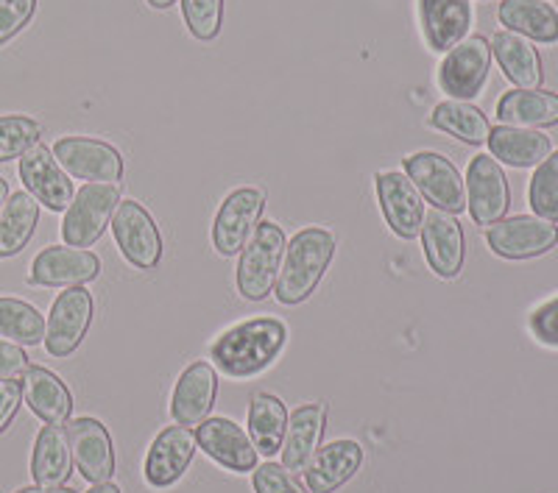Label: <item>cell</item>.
Segmentation results:
<instances>
[{"label": "cell", "instance_id": "cell-1", "mask_svg": "<svg viewBox=\"0 0 558 493\" xmlns=\"http://www.w3.org/2000/svg\"><path fill=\"white\" fill-rule=\"evenodd\" d=\"M288 343V326L277 318H252L227 329L209 355L227 377H257L266 371Z\"/></svg>", "mask_w": 558, "mask_h": 493}, {"label": "cell", "instance_id": "cell-2", "mask_svg": "<svg viewBox=\"0 0 558 493\" xmlns=\"http://www.w3.org/2000/svg\"><path fill=\"white\" fill-rule=\"evenodd\" d=\"M336 254V237L322 226L302 229L286 248L277 279L279 304H302L313 296Z\"/></svg>", "mask_w": 558, "mask_h": 493}, {"label": "cell", "instance_id": "cell-3", "mask_svg": "<svg viewBox=\"0 0 558 493\" xmlns=\"http://www.w3.org/2000/svg\"><path fill=\"white\" fill-rule=\"evenodd\" d=\"M286 232L271 221H260L238 260V293L246 301H263L277 287L286 260Z\"/></svg>", "mask_w": 558, "mask_h": 493}, {"label": "cell", "instance_id": "cell-4", "mask_svg": "<svg viewBox=\"0 0 558 493\" xmlns=\"http://www.w3.org/2000/svg\"><path fill=\"white\" fill-rule=\"evenodd\" d=\"M121 204L118 184H87L73 196L62 221V241L70 248H89L101 241L104 229Z\"/></svg>", "mask_w": 558, "mask_h": 493}, {"label": "cell", "instance_id": "cell-5", "mask_svg": "<svg viewBox=\"0 0 558 493\" xmlns=\"http://www.w3.org/2000/svg\"><path fill=\"white\" fill-rule=\"evenodd\" d=\"M405 176L416 184L422 198L433 204V209L441 212H463L466 209V184L456 164L441 153L418 151L405 159Z\"/></svg>", "mask_w": 558, "mask_h": 493}, {"label": "cell", "instance_id": "cell-6", "mask_svg": "<svg viewBox=\"0 0 558 493\" xmlns=\"http://www.w3.org/2000/svg\"><path fill=\"white\" fill-rule=\"evenodd\" d=\"M112 234L123 260L132 262L140 271H154L162 260V237H159L157 221L140 201L126 198L118 204L112 215Z\"/></svg>", "mask_w": 558, "mask_h": 493}, {"label": "cell", "instance_id": "cell-7", "mask_svg": "<svg viewBox=\"0 0 558 493\" xmlns=\"http://www.w3.org/2000/svg\"><path fill=\"white\" fill-rule=\"evenodd\" d=\"M488 67H492V45L481 34H472V37H463L456 48H450L447 59L438 67V84L452 101H470V98L481 96Z\"/></svg>", "mask_w": 558, "mask_h": 493}, {"label": "cell", "instance_id": "cell-8", "mask_svg": "<svg viewBox=\"0 0 558 493\" xmlns=\"http://www.w3.org/2000/svg\"><path fill=\"white\" fill-rule=\"evenodd\" d=\"M486 243L502 260H531L556 248L558 226L536 215L506 218L486 229Z\"/></svg>", "mask_w": 558, "mask_h": 493}, {"label": "cell", "instance_id": "cell-9", "mask_svg": "<svg viewBox=\"0 0 558 493\" xmlns=\"http://www.w3.org/2000/svg\"><path fill=\"white\" fill-rule=\"evenodd\" d=\"M463 184H466V209L477 226H492L506 218L511 207V187H508L506 171L492 153L472 159Z\"/></svg>", "mask_w": 558, "mask_h": 493}, {"label": "cell", "instance_id": "cell-10", "mask_svg": "<svg viewBox=\"0 0 558 493\" xmlns=\"http://www.w3.org/2000/svg\"><path fill=\"white\" fill-rule=\"evenodd\" d=\"M263 209H266V193L257 187H241L229 193L213 223V246L221 257H238L243 251L260 223Z\"/></svg>", "mask_w": 558, "mask_h": 493}, {"label": "cell", "instance_id": "cell-11", "mask_svg": "<svg viewBox=\"0 0 558 493\" xmlns=\"http://www.w3.org/2000/svg\"><path fill=\"white\" fill-rule=\"evenodd\" d=\"M93 323V296L84 285L68 287L53 301L48 326H45V348L51 357H70L87 337Z\"/></svg>", "mask_w": 558, "mask_h": 493}, {"label": "cell", "instance_id": "cell-12", "mask_svg": "<svg viewBox=\"0 0 558 493\" xmlns=\"http://www.w3.org/2000/svg\"><path fill=\"white\" fill-rule=\"evenodd\" d=\"M53 157L70 176L93 184H118L123 176V157L104 139L62 137L53 146Z\"/></svg>", "mask_w": 558, "mask_h": 493}, {"label": "cell", "instance_id": "cell-13", "mask_svg": "<svg viewBox=\"0 0 558 493\" xmlns=\"http://www.w3.org/2000/svg\"><path fill=\"white\" fill-rule=\"evenodd\" d=\"M101 273V260L87 248L51 246L34 257L28 285L37 287H78Z\"/></svg>", "mask_w": 558, "mask_h": 493}, {"label": "cell", "instance_id": "cell-14", "mask_svg": "<svg viewBox=\"0 0 558 493\" xmlns=\"http://www.w3.org/2000/svg\"><path fill=\"white\" fill-rule=\"evenodd\" d=\"M422 248H425L427 266L433 273L441 279H456L463 271V260H466V241H463V229L450 212L441 209H430L425 212L422 221Z\"/></svg>", "mask_w": 558, "mask_h": 493}, {"label": "cell", "instance_id": "cell-15", "mask_svg": "<svg viewBox=\"0 0 558 493\" xmlns=\"http://www.w3.org/2000/svg\"><path fill=\"white\" fill-rule=\"evenodd\" d=\"M198 449L216 460L218 466L246 474L257 468V449H254L252 437L246 430L229 421V418H207L196 427Z\"/></svg>", "mask_w": 558, "mask_h": 493}, {"label": "cell", "instance_id": "cell-16", "mask_svg": "<svg viewBox=\"0 0 558 493\" xmlns=\"http://www.w3.org/2000/svg\"><path fill=\"white\" fill-rule=\"evenodd\" d=\"M377 198H380L383 215H386V223L393 234H400L402 241L418 237L422 221H425V198L405 173H380L377 176Z\"/></svg>", "mask_w": 558, "mask_h": 493}, {"label": "cell", "instance_id": "cell-17", "mask_svg": "<svg viewBox=\"0 0 558 493\" xmlns=\"http://www.w3.org/2000/svg\"><path fill=\"white\" fill-rule=\"evenodd\" d=\"M20 178L26 184V190L32 193L39 204L53 209V212L68 209L73 196H76L68 173L59 168L51 148H45L43 143L32 146L23 157H20Z\"/></svg>", "mask_w": 558, "mask_h": 493}, {"label": "cell", "instance_id": "cell-18", "mask_svg": "<svg viewBox=\"0 0 558 493\" xmlns=\"http://www.w3.org/2000/svg\"><path fill=\"white\" fill-rule=\"evenodd\" d=\"M70 455L87 482H109L114 474L112 437L96 418H73L68 427Z\"/></svg>", "mask_w": 558, "mask_h": 493}, {"label": "cell", "instance_id": "cell-19", "mask_svg": "<svg viewBox=\"0 0 558 493\" xmlns=\"http://www.w3.org/2000/svg\"><path fill=\"white\" fill-rule=\"evenodd\" d=\"M218 396V373L209 362H193L179 377L171 396V416L179 427H198L207 421Z\"/></svg>", "mask_w": 558, "mask_h": 493}, {"label": "cell", "instance_id": "cell-20", "mask_svg": "<svg viewBox=\"0 0 558 493\" xmlns=\"http://www.w3.org/2000/svg\"><path fill=\"white\" fill-rule=\"evenodd\" d=\"M196 435L187 427H166L146 457V480L154 488H171L196 457Z\"/></svg>", "mask_w": 558, "mask_h": 493}, {"label": "cell", "instance_id": "cell-21", "mask_svg": "<svg viewBox=\"0 0 558 493\" xmlns=\"http://www.w3.org/2000/svg\"><path fill=\"white\" fill-rule=\"evenodd\" d=\"M363 449L357 441H332L313 455L305 468V482L311 493H336L357 474Z\"/></svg>", "mask_w": 558, "mask_h": 493}, {"label": "cell", "instance_id": "cell-22", "mask_svg": "<svg viewBox=\"0 0 558 493\" xmlns=\"http://www.w3.org/2000/svg\"><path fill=\"white\" fill-rule=\"evenodd\" d=\"M418 20L433 51H450L472 26L470 0H418Z\"/></svg>", "mask_w": 558, "mask_h": 493}, {"label": "cell", "instance_id": "cell-23", "mask_svg": "<svg viewBox=\"0 0 558 493\" xmlns=\"http://www.w3.org/2000/svg\"><path fill=\"white\" fill-rule=\"evenodd\" d=\"M324 424H327V407L324 405H302L293 410L288 418L286 441H282V468H288L291 474H305L307 463L318 452L322 443Z\"/></svg>", "mask_w": 558, "mask_h": 493}, {"label": "cell", "instance_id": "cell-24", "mask_svg": "<svg viewBox=\"0 0 558 493\" xmlns=\"http://www.w3.org/2000/svg\"><path fill=\"white\" fill-rule=\"evenodd\" d=\"M23 398L45 424H64L73 412V396L57 373L43 366H28L23 373Z\"/></svg>", "mask_w": 558, "mask_h": 493}, {"label": "cell", "instance_id": "cell-25", "mask_svg": "<svg viewBox=\"0 0 558 493\" xmlns=\"http://www.w3.org/2000/svg\"><path fill=\"white\" fill-rule=\"evenodd\" d=\"M73 474V455H70L68 430L62 424H45L34 441L32 477L37 485L59 488Z\"/></svg>", "mask_w": 558, "mask_h": 493}, {"label": "cell", "instance_id": "cell-26", "mask_svg": "<svg viewBox=\"0 0 558 493\" xmlns=\"http://www.w3.org/2000/svg\"><path fill=\"white\" fill-rule=\"evenodd\" d=\"M492 53L500 62V70L511 84L520 89H539L545 70H542L539 51L533 48L531 39L514 32H497L492 39Z\"/></svg>", "mask_w": 558, "mask_h": 493}, {"label": "cell", "instance_id": "cell-27", "mask_svg": "<svg viewBox=\"0 0 558 493\" xmlns=\"http://www.w3.org/2000/svg\"><path fill=\"white\" fill-rule=\"evenodd\" d=\"M502 126L547 128L558 126V96L547 89H511L497 103Z\"/></svg>", "mask_w": 558, "mask_h": 493}, {"label": "cell", "instance_id": "cell-28", "mask_svg": "<svg viewBox=\"0 0 558 493\" xmlns=\"http://www.w3.org/2000/svg\"><path fill=\"white\" fill-rule=\"evenodd\" d=\"M488 151L497 162H506L511 168H533L542 164L553 153L550 137L536 128L497 126L488 134Z\"/></svg>", "mask_w": 558, "mask_h": 493}, {"label": "cell", "instance_id": "cell-29", "mask_svg": "<svg viewBox=\"0 0 558 493\" xmlns=\"http://www.w3.org/2000/svg\"><path fill=\"white\" fill-rule=\"evenodd\" d=\"M288 430V407L271 393H254L248 405V437L257 455H277Z\"/></svg>", "mask_w": 558, "mask_h": 493}, {"label": "cell", "instance_id": "cell-30", "mask_svg": "<svg viewBox=\"0 0 558 493\" xmlns=\"http://www.w3.org/2000/svg\"><path fill=\"white\" fill-rule=\"evenodd\" d=\"M500 23L525 39L558 42V12L545 0H502Z\"/></svg>", "mask_w": 558, "mask_h": 493}, {"label": "cell", "instance_id": "cell-31", "mask_svg": "<svg viewBox=\"0 0 558 493\" xmlns=\"http://www.w3.org/2000/svg\"><path fill=\"white\" fill-rule=\"evenodd\" d=\"M39 223V204L32 193H14L0 212V260L28 246Z\"/></svg>", "mask_w": 558, "mask_h": 493}, {"label": "cell", "instance_id": "cell-32", "mask_svg": "<svg viewBox=\"0 0 558 493\" xmlns=\"http://www.w3.org/2000/svg\"><path fill=\"white\" fill-rule=\"evenodd\" d=\"M430 126L438 132L450 134V137L463 139L470 146H483L492 134L486 114L466 101H445L438 103L430 114Z\"/></svg>", "mask_w": 558, "mask_h": 493}, {"label": "cell", "instance_id": "cell-33", "mask_svg": "<svg viewBox=\"0 0 558 493\" xmlns=\"http://www.w3.org/2000/svg\"><path fill=\"white\" fill-rule=\"evenodd\" d=\"M0 337H7L17 346L45 343V318L28 301L0 298Z\"/></svg>", "mask_w": 558, "mask_h": 493}, {"label": "cell", "instance_id": "cell-34", "mask_svg": "<svg viewBox=\"0 0 558 493\" xmlns=\"http://www.w3.org/2000/svg\"><path fill=\"white\" fill-rule=\"evenodd\" d=\"M527 204L536 218L558 223V151L550 153L533 173L531 187H527Z\"/></svg>", "mask_w": 558, "mask_h": 493}, {"label": "cell", "instance_id": "cell-35", "mask_svg": "<svg viewBox=\"0 0 558 493\" xmlns=\"http://www.w3.org/2000/svg\"><path fill=\"white\" fill-rule=\"evenodd\" d=\"M43 137V126L26 114H7L0 118V162L17 159L37 146Z\"/></svg>", "mask_w": 558, "mask_h": 493}, {"label": "cell", "instance_id": "cell-36", "mask_svg": "<svg viewBox=\"0 0 558 493\" xmlns=\"http://www.w3.org/2000/svg\"><path fill=\"white\" fill-rule=\"evenodd\" d=\"M184 26L202 42L216 39L223 23V0H182Z\"/></svg>", "mask_w": 558, "mask_h": 493}, {"label": "cell", "instance_id": "cell-37", "mask_svg": "<svg viewBox=\"0 0 558 493\" xmlns=\"http://www.w3.org/2000/svg\"><path fill=\"white\" fill-rule=\"evenodd\" d=\"M37 12V0H0V45L17 37Z\"/></svg>", "mask_w": 558, "mask_h": 493}, {"label": "cell", "instance_id": "cell-38", "mask_svg": "<svg viewBox=\"0 0 558 493\" xmlns=\"http://www.w3.org/2000/svg\"><path fill=\"white\" fill-rule=\"evenodd\" d=\"M252 485L257 493H305V488L299 485L291 471L279 463H266V466L254 468Z\"/></svg>", "mask_w": 558, "mask_h": 493}, {"label": "cell", "instance_id": "cell-39", "mask_svg": "<svg viewBox=\"0 0 558 493\" xmlns=\"http://www.w3.org/2000/svg\"><path fill=\"white\" fill-rule=\"evenodd\" d=\"M531 332L533 337L545 346H556L558 348V296L545 301L542 307L531 312Z\"/></svg>", "mask_w": 558, "mask_h": 493}, {"label": "cell", "instance_id": "cell-40", "mask_svg": "<svg viewBox=\"0 0 558 493\" xmlns=\"http://www.w3.org/2000/svg\"><path fill=\"white\" fill-rule=\"evenodd\" d=\"M20 405H23V385L17 380H0V435L9 430Z\"/></svg>", "mask_w": 558, "mask_h": 493}, {"label": "cell", "instance_id": "cell-41", "mask_svg": "<svg viewBox=\"0 0 558 493\" xmlns=\"http://www.w3.org/2000/svg\"><path fill=\"white\" fill-rule=\"evenodd\" d=\"M28 371L26 352L12 341H0V380H20Z\"/></svg>", "mask_w": 558, "mask_h": 493}, {"label": "cell", "instance_id": "cell-42", "mask_svg": "<svg viewBox=\"0 0 558 493\" xmlns=\"http://www.w3.org/2000/svg\"><path fill=\"white\" fill-rule=\"evenodd\" d=\"M17 493H76V491H70V488H64V485H59V488L34 485V488H20Z\"/></svg>", "mask_w": 558, "mask_h": 493}, {"label": "cell", "instance_id": "cell-43", "mask_svg": "<svg viewBox=\"0 0 558 493\" xmlns=\"http://www.w3.org/2000/svg\"><path fill=\"white\" fill-rule=\"evenodd\" d=\"M87 493H121V488L112 485V482H96Z\"/></svg>", "mask_w": 558, "mask_h": 493}, {"label": "cell", "instance_id": "cell-44", "mask_svg": "<svg viewBox=\"0 0 558 493\" xmlns=\"http://www.w3.org/2000/svg\"><path fill=\"white\" fill-rule=\"evenodd\" d=\"M7 201H9V182L3 176H0V212H3Z\"/></svg>", "mask_w": 558, "mask_h": 493}, {"label": "cell", "instance_id": "cell-45", "mask_svg": "<svg viewBox=\"0 0 558 493\" xmlns=\"http://www.w3.org/2000/svg\"><path fill=\"white\" fill-rule=\"evenodd\" d=\"M171 3H177V0H148V7H154V9H168Z\"/></svg>", "mask_w": 558, "mask_h": 493}]
</instances>
